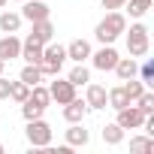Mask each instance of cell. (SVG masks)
I'll return each instance as SVG.
<instances>
[{"instance_id":"cell-10","label":"cell","mask_w":154,"mask_h":154,"mask_svg":"<svg viewBox=\"0 0 154 154\" xmlns=\"http://www.w3.org/2000/svg\"><path fill=\"white\" fill-rule=\"evenodd\" d=\"M18 54H21V39H18L15 33H6L3 39H0V57L9 63V60H15Z\"/></svg>"},{"instance_id":"cell-33","label":"cell","mask_w":154,"mask_h":154,"mask_svg":"<svg viewBox=\"0 0 154 154\" xmlns=\"http://www.w3.org/2000/svg\"><path fill=\"white\" fill-rule=\"evenodd\" d=\"M6 3H9V0H0V6H6Z\"/></svg>"},{"instance_id":"cell-3","label":"cell","mask_w":154,"mask_h":154,"mask_svg":"<svg viewBox=\"0 0 154 154\" xmlns=\"http://www.w3.org/2000/svg\"><path fill=\"white\" fill-rule=\"evenodd\" d=\"M63 60H66V48L63 45H54V42L42 45V60H39L42 75H57L60 66H63Z\"/></svg>"},{"instance_id":"cell-4","label":"cell","mask_w":154,"mask_h":154,"mask_svg":"<svg viewBox=\"0 0 154 154\" xmlns=\"http://www.w3.org/2000/svg\"><path fill=\"white\" fill-rule=\"evenodd\" d=\"M24 136H27V142H30L33 148H48V145H51V127H48L42 118H33V121H27V130H24Z\"/></svg>"},{"instance_id":"cell-27","label":"cell","mask_w":154,"mask_h":154,"mask_svg":"<svg viewBox=\"0 0 154 154\" xmlns=\"http://www.w3.org/2000/svg\"><path fill=\"white\" fill-rule=\"evenodd\" d=\"M42 112H45V106H36L33 100H24V103H21V115H24V121L42 118Z\"/></svg>"},{"instance_id":"cell-34","label":"cell","mask_w":154,"mask_h":154,"mask_svg":"<svg viewBox=\"0 0 154 154\" xmlns=\"http://www.w3.org/2000/svg\"><path fill=\"white\" fill-rule=\"evenodd\" d=\"M0 154H3V145H0Z\"/></svg>"},{"instance_id":"cell-8","label":"cell","mask_w":154,"mask_h":154,"mask_svg":"<svg viewBox=\"0 0 154 154\" xmlns=\"http://www.w3.org/2000/svg\"><path fill=\"white\" fill-rule=\"evenodd\" d=\"M48 94H51V100H54L57 106H63V103H69V100L75 97V85H72L69 79H57V82H51Z\"/></svg>"},{"instance_id":"cell-32","label":"cell","mask_w":154,"mask_h":154,"mask_svg":"<svg viewBox=\"0 0 154 154\" xmlns=\"http://www.w3.org/2000/svg\"><path fill=\"white\" fill-rule=\"evenodd\" d=\"M3 69H6V60H3V57H0V75H3Z\"/></svg>"},{"instance_id":"cell-18","label":"cell","mask_w":154,"mask_h":154,"mask_svg":"<svg viewBox=\"0 0 154 154\" xmlns=\"http://www.w3.org/2000/svg\"><path fill=\"white\" fill-rule=\"evenodd\" d=\"M21 12H0V30L3 33H18V27H21Z\"/></svg>"},{"instance_id":"cell-23","label":"cell","mask_w":154,"mask_h":154,"mask_svg":"<svg viewBox=\"0 0 154 154\" xmlns=\"http://www.w3.org/2000/svg\"><path fill=\"white\" fill-rule=\"evenodd\" d=\"M66 79H69L75 88H79V85H88V82H91V72H88V66H85V63H79V66H72V69H69Z\"/></svg>"},{"instance_id":"cell-7","label":"cell","mask_w":154,"mask_h":154,"mask_svg":"<svg viewBox=\"0 0 154 154\" xmlns=\"http://www.w3.org/2000/svg\"><path fill=\"white\" fill-rule=\"evenodd\" d=\"M48 15H51V9H48V3H42V0H24V3H21V18H27L30 24L42 21Z\"/></svg>"},{"instance_id":"cell-22","label":"cell","mask_w":154,"mask_h":154,"mask_svg":"<svg viewBox=\"0 0 154 154\" xmlns=\"http://www.w3.org/2000/svg\"><path fill=\"white\" fill-rule=\"evenodd\" d=\"M103 142H106V145H121V142H124V130H121L118 124H106V127H103Z\"/></svg>"},{"instance_id":"cell-21","label":"cell","mask_w":154,"mask_h":154,"mask_svg":"<svg viewBox=\"0 0 154 154\" xmlns=\"http://www.w3.org/2000/svg\"><path fill=\"white\" fill-rule=\"evenodd\" d=\"M27 97H30V85H24L21 79H18V82H12V88H9V100L21 106V103H24Z\"/></svg>"},{"instance_id":"cell-35","label":"cell","mask_w":154,"mask_h":154,"mask_svg":"<svg viewBox=\"0 0 154 154\" xmlns=\"http://www.w3.org/2000/svg\"><path fill=\"white\" fill-rule=\"evenodd\" d=\"M15 3H24V0H15Z\"/></svg>"},{"instance_id":"cell-9","label":"cell","mask_w":154,"mask_h":154,"mask_svg":"<svg viewBox=\"0 0 154 154\" xmlns=\"http://www.w3.org/2000/svg\"><path fill=\"white\" fill-rule=\"evenodd\" d=\"M85 115H88V103H85V100L72 97L69 103H63V121L79 124V121H85Z\"/></svg>"},{"instance_id":"cell-2","label":"cell","mask_w":154,"mask_h":154,"mask_svg":"<svg viewBox=\"0 0 154 154\" xmlns=\"http://www.w3.org/2000/svg\"><path fill=\"white\" fill-rule=\"evenodd\" d=\"M124 33H127V30H124ZM148 48H151L148 27H145L142 21L130 24V33H127V51H130V57H145V54H148Z\"/></svg>"},{"instance_id":"cell-15","label":"cell","mask_w":154,"mask_h":154,"mask_svg":"<svg viewBox=\"0 0 154 154\" xmlns=\"http://www.w3.org/2000/svg\"><path fill=\"white\" fill-rule=\"evenodd\" d=\"M133 100L127 97V91H124V85H118V88H112V91H106V106L109 109H124V106H130Z\"/></svg>"},{"instance_id":"cell-26","label":"cell","mask_w":154,"mask_h":154,"mask_svg":"<svg viewBox=\"0 0 154 154\" xmlns=\"http://www.w3.org/2000/svg\"><path fill=\"white\" fill-rule=\"evenodd\" d=\"M130 151H139V154L154 151V136H133L130 139Z\"/></svg>"},{"instance_id":"cell-1","label":"cell","mask_w":154,"mask_h":154,"mask_svg":"<svg viewBox=\"0 0 154 154\" xmlns=\"http://www.w3.org/2000/svg\"><path fill=\"white\" fill-rule=\"evenodd\" d=\"M124 30H127V15H124L121 9H109L106 18L94 27V36H97L103 45H109V42H115Z\"/></svg>"},{"instance_id":"cell-5","label":"cell","mask_w":154,"mask_h":154,"mask_svg":"<svg viewBox=\"0 0 154 154\" xmlns=\"http://www.w3.org/2000/svg\"><path fill=\"white\" fill-rule=\"evenodd\" d=\"M142 121H145V115L130 103V106L118 109V121H115V124H118L121 130H139V127H142Z\"/></svg>"},{"instance_id":"cell-20","label":"cell","mask_w":154,"mask_h":154,"mask_svg":"<svg viewBox=\"0 0 154 154\" xmlns=\"http://www.w3.org/2000/svg\"><path fill=\"white\" fill-rule=\"evenodd\" d=\"M151 6H154V0H127V3H124V9L130 12V18H142Z\"/></svg>"},{"instance_id":"cell-24","label":"cell","mask_w":154,"mask_h":154,"mask_svg":"<svg viewBox=\"0 0 154 154\" xmlns=\"http://www.w3.org/2000/svg\"><path fill=\"white\" fill-rule=\"evenodd\" d=\"M27 100H33L36 106H48V103H51V94H48V88L39 82V85L30 88V97H27Z\"/></svg>"},{"instance_id":"cell-19","label":"cell","mask_w":154,"mask_h":154,"mask_svg":"<svg viewBox=\"0 0 154 154\" xmlns=\"http://www.w3.org/2000/svg\"><path fill=\"white\" fill-rule=\"evenodd\" d=\"M18 79L24 82V85H39L42 79H45V75H42V69H39V63H24V69H21V75H18Z\"/></svg>"},{"instance_id":"cell-25","label":"cell","mask_w":154,"mask_h":154,"mask_svg":"<svg viewBox=\"0 0 154 154\" xmlns=\"http://www.w3.org/2000/svg\"><path fill=\"white\" fill-rule=\"evenodd\" d=\"M133 103H136V109H139L142 115H154V94H151V91H142Z\"/></svg>"},{"instance_id":"cell-6","label":"cell","mask_w":154,"mask_h":154,"mask_svg":"<svg viewBox=\"0 0 154 154\" xmlns=\"http://www.w3.org/2000/svg\"><path fill=\"white\" fill-rule=\"evenodd\" d=\"M118 51H115V45L109 42V45H103L100 51H91V60H94V66L100 69V72H106V69H112L115 63H118Z\"/></svg>"},{"instance_id":"cell-14","label":"cell","mask_w":154,"mask_h":154,"mask_svg":"<svg viewBox=\"0 0 154 154\" xmlns=\"http://www.w3.org/2000/svg\"><path fill=\"white\" fill-rule=\"evenodd\" d=\"M66 57L75 60V63L88 60V57H91V45H88V39H72V42L66 45Z\"/></svg>"},{"instance_id":"cell-13","label":"cell","mask_w":154,"mask_h":154,"mask_svg":"<svg viewBox=\"0 0 154 154\" xmlns=\"http://www.w3.org/2000/svg\"><path fill=\"white\" fill-rule=\"evenodd\" d=\"M85 103H88V109H106V88H103V85H91V82H88Z\"/></svg>"},{"instance_id":"cell-29","label":"cell","mask_w":154,"mask_h":154,"mask_svg":"<svg viewBox=\"0 0 154 154\" xmlns=\"http://www.w3.org/2000/svg\"><path fill=\"white\" fill-rule=\"evenodd\" d=\"M136 75H139L145 85H151L154 82V60H142V66L136 69Z\"/></svg>"},{"instance_id":"cell-16","label":"cell","mask_w":154,"mask_h":154,"mask_svg":"<svg viewBox=\"0 0 154 154\" xmlns=\"http://www.w3.org/2000/svg\"><path fill=\"white\" fill-rule=\"evenodd\" d=\"M18 57H24L27 63H39V60H42V45L27 36V39L21 42V54H18Z\"/></svg>"},{"instance_id":"cell-28","label":"cell","mask_w":154,"mask_h":154,"mask_svg":"<svg viewBox=\"0 0 154 154\" xmlns=\"http://www.w3.org/2000/svg\"><path fill=\"white\" fill-rule=\"evenodd\" d=\"M124 91H127V97H130V100H136V97L145 91V82L139 79V75H133V79H127V82H124Z\"/></svg>"},{"instance_id":"cell-12","label":"cell","mask_w":154,"mask_h":154,"mask_svg":"<svg viewBox=\"0 0 154 154\" xmlns=\"http://www.w3.org/2000/svg\"><path fill=\"white\" fill-rule=\"evenodd\" d=\"M51 36H54V24H51V18H42V21H33V30H30V39H36L39 45H45V42H51Z\"/></svg>"},{"instance_id":"cell-11","label":"cell","mask_w":154,"mask_h":154,"mask_svg":"<svg viewBox=\"0 0 154 154\" xmlns=\"http://www.w3.org/2000/svg\"><path fill=\"white\" fill-rule=\"evenodd\" d=\"M91 142V133L82 127V121L79 124H69V130H66V145L69 148H85Z\"/></svg>"},{"instance_id":"cell-17","label":"cell","mask_w":154,"mask_h":154,"mask_svg":"<svg viewBox=\"0 0 154 154\" xmlns=\"http://www.w3.org/2000/svg\"><path fill=\"white\" fill-rule=\"evenodd\" d=\"M112 69L118 72V79H121V82H127V79H133V75H136L139 63H136V57H118V63H115Z\"/></svg>"},{"instance_id":"cell-31","label":"cell","mask_w":154,"mask_h":154,"mask_svg":"<svg viewBox=\"0 0 154 154\" xmlns=\"http://www.w3.org/2000/svg\"><path fill=\"white\" fill-rule=\"evenodd\" d=\"M100 3H103V9H124L127 0H100Z\"/></svg>"},{"instance_id":"cell-30","label":"cell","mask_w":154,"mask_h":154,"mask_svg":"<svg viewBox=\"0 0 154 154\" xmlns=\"http://www.w3.org/2000/svg\"><path fill=\"white\" fill-rule=\"evenodd\" d=\"M9 88H12V82L0 75V100H9Z\"/></svg>"}]
</instances>
